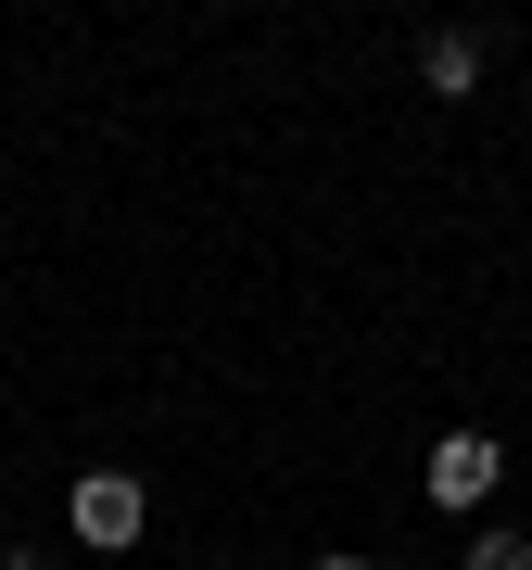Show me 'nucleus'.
<instances>
[{"mask_svg":"<svg viewBox=\"0 0 532 570\" xmlns=\"http://www.w3.org/2000/svg\"><path fill=\"white\" fill-rule=\"evenodd\" d=\"M63 532H77L89 558H127L152 532V482L140 469H77V482H63Z\"/></svg>","mask_w":532,"mask_h":570,"instance_id":"nucleus-1","label":"nucleus"},{"mask_svg":"<svg viewBox=\"0 0 532 570\" xmlns=\"http://www.w3.org/2000/svg\"><path fill=\"white\" fill-rule=\"evenodd\" d=\"M494 482H508V444H494V431H444L431 469H418V494H431V508H456V520H470Z\"/></svg>","mask_w":532,"mask_h":570,"instance_id":"nucleus-2","label":"nucleus"},{"mask_svg":"<svg viewBox=\"0 0 532 570\" xmlns=\"http://www.w3.org/2000/svg\"><path fill=\"white\" fill-rule=\"evenodd\" d=\"M418 89H431V102H470V89H482V39H470V26H431V39H418Z\"/></svg>","mask_w":532,"mask_h":570,"instance_id":"nucleus-3","label":"nucleus"},{"mask_svg":"<svg viewBox=\"0 0 532 570\" xmlns=\"http://www.w3.org/2000/svg\"><path fill=\"white\" fill-rule=\"evenodd\" d=\"M470 570H532V532H508V520H482V532H470Z\"/></svg>","mask_w":532,"mask_h":570,"instance_id":"nucleus-4","label":"nucleus"},{"mask_svg":"<svg viewBox=\"0 0 532 570\" xmlns=\"http://www.w3.org/2000/svg\"><path fill=\"white\" fill-rule=\"evenodd\" d=\"M0 570H51V558H39V546H0Z\"/></svg>","mask_w":532,"mask_h":570,"instance_id":"nucleus-5","label":"nucleus"},{"mask_svg":"<svg viewBox=\"0 0 532 570\" xmlns=\"http://www.w3.org/2000/svg\"><path fill=\"white\" fill-rule=\"evenodd\" d=\"M305 570H368V558H305Z\"/></svg>","mask_w":532,"mask_h":570,"instance_id":"nucleus-6","label":"nucleus"}]
</instances>
